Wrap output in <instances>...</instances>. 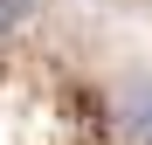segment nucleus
I'll return each mask as SVG.
<instances>
[{"label":"nucleus","mask_w":152,"mask_h":145,"mask_svg":"<svg viewBox=\"0 0 152 145\" xmlns=\"http://www.w3.org/2000/svg\"><path fill=\"white\" fill-rule=\"evenodd\" d=\"M118 117L132 125L145 145H152V76H132L124 83V97H118Z\"/></svg>","instance_id":"1"},{"label":"nucleus","mask_w":152,"mask_h":145,"mask_svg":"<svg viewBox=\"0 0 152 145\" xmlns=\"http://www.w3.org/2000/svg\"><path fill=\"white\" fill-rule=\"evenodd\" d=\"M28 7H35V0H0V28H21V21H28Z\"/></svg>","instance_id":"2"}]
</instances>
